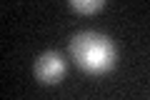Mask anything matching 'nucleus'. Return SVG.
<instances>
[{
    "label": "nucleus",
    "instance_id": "obj_3",
    "mask_svg": "<svg viewBox=\"0 0 150 100\" xmlns=\"http://www.w3.org/2000/svg\"><path fill=\"white\" fill-rule=\"evenodd\" d=\"M70 8H73L75 13H80V15H93V13H98L103 5H105V0H68Z\"/></svg>",
    "mask_w": 150,
    "mask_h": 100
},
{
    "label": "nucleus",
    "instance_id": "obj_1",
    "mask_svg": "<svg viewBox=\"0 0 150 100\" xmlns=\"http://www.w3.org/2000/svg\"><path fill=\"white\" fill-rule=\"evenodd\" d=\"M70 58L80 70L90 75H105L118 63L115 43L103 33L83 30L70 38Z\"/></svg>",
    "mask_w": 150,
    "mask_h": 100
},
{
    "label": "nucleus",
    "instance_id": "obj_2",
    "mask_svg": "<svg viewBox=\"0 0 150 100\" xmlns=\"http://www.w3.org/2000/svg\"><path fill=\"white\" fill-rule=\"evenodd\" d=\"M33 73H35V78L43 85H55V83H60V78L65 75V63H63V58H60V53L48 50V53H43L35 60Z\"/></svg>",
    "mask_w": 150,
    "mask_h": 100
}]
</instances>
